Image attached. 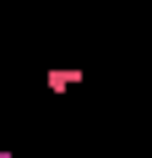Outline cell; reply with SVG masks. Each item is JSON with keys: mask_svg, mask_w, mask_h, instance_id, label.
Segmentation results:
<instances>
[{"mask_svg": "<svg viewBox=\"0 0 152 158\" xmlns=\"http://www.w3.org/2000/svg\"><path fill=\"white\" fill-rule=\"evenodd\" d=\"M49 87H54V93H65V87H76V82H82V71H49Z\"/></svg>", "mask_w": 152, "mask_h": 158, "instance_id": "obj_1", "label": "cell"}]
</instances>
